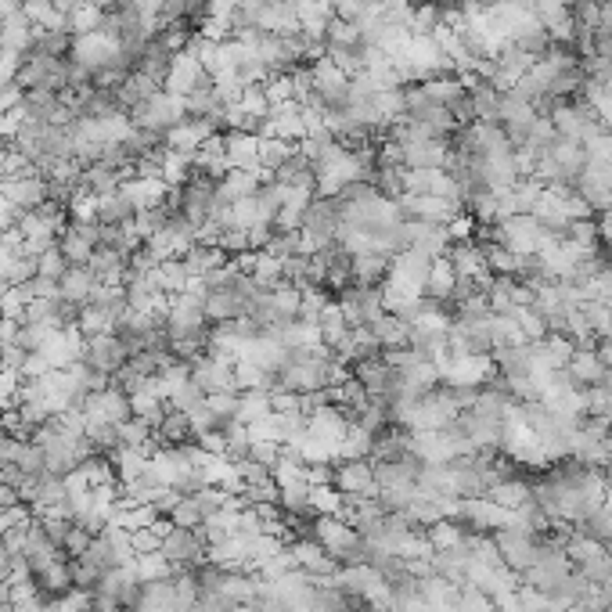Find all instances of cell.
Listing matches in <instances>:
<instances>
[{
    "mask_svg": "<svg viewBox=\"0 0 612 612\" xmlns=\"http://www.w3.org/2000/svg\"><path fill=\"white\" fill-rule=\"evenodd\" d=\"M198 296H202V306L213 324L224 321H238V317H249L252 303L260 296V285L249 274V267L238 260L224 263L220 270H213L202 285H198Z\"/></svg>",
    "mask_w": 612,
    "mask_h": 612,
    "instance_id": "2",
    "label": "cell"
},
{
    "mask_svg": "<svg viewBox=\"0 0 612 612\" xmlns=\"http://www.w3.org/2000/svg\"><path fill=\"white\" fill-rule=\"evenodd\" d=\"M515 324L522 328V335H526V342H540L544 335H548V324H544V317L537 314V306H515L512 310Z\"/></svg>",
    "mask_w": 612,
    "mask_h": 612,
    "instance_id": "32",
    "label": "cell"
},
{
    "mask_svg": "<svg viewBox=\"0 0 612 612\" xmlns=\"http://www.w3.org/2000/svg\"><path fill=\"white\" fill-rule=\"evenodd\" d=\"M54 8H58L65 18H69V15H76V11L90 8V0H54Z\"/></svg>",
    "mask_w": 612,
    "mask_h": 612,
    "instance_id": "36",
    "label": "cell"
},
{
    "mask_svg": "<svg viewBox=\"0 0 612 612\" xmlns=\"http://www.w3.org/2000/svg\"><path fill=\"white\" fill-rule=\"evenodd\" d=\"M130 360V346L119 339L116 332H105V335H83V350H80V364L94 368L98 375L105 378H116L119 371L126 368Z\"/></svg>",
    "mask_w": 612,
    "mask_h": 612,
    "instance_id": "9",
    "label": "cell"
},
{
    "mask_svg": "<svg viewBox=\"0 0 612 612\" xmlns=\"http://www.w3.org/2000/svg\"><path fill=\"white\" fill-rule=\"evenodd\" d=\"M486 497H490L494 504H501V508H508V512H515V508H522V504L533 497V483L530 479L508 476V479H501V483H497Z\"/></svg>",
    "mask_w": 612,
    "mask_h": 612,
    "instance_id": "27",
    "label": "cell"
},
{
    "mask_svg": "<svg viewBox=\"0 0 612 612\" xmlns=\"http://www.w3.org/2000/svg\"><path fill=\"white\" fill-rule=\"evenodd\" d=\"M483 242H497V245H504V249L519 252V256H537V252H544L551 242H558V238L544 231V224H540L533 213H515V216H508V220L490 224V231L483 234Z\"/></svg>",
    "mask_w": 612,
    "mask_h": 612,
    "instance_id": "5",
    "label": "cell"
},
{
    "mask_svg": "<svg viewBox=\"0 0 612 612\" xmlns=\"http://www.w3.org/2000/svg\"><path fill=\"white\" fill-rule=\"evenodd\" d=\"M404 209L407 220H422V224H450L454 216H461V202L440 195H400L396 198Z\"/></svg>",
    "mask_w": 612,
    "mask_h": 612,
    "instance_id": "19",
    "label": "cell"
},
{
    "mask_svg": "<svg viewBox=\"0 0 612 612\" xmlns=\"http://www.w3.org/2000/svg\"><path fill=\"white\" fill-rule=\"evenodd\" d=\"M472 112H476V123H497V116H501V90H494L490 83H479L472 90Z\"/></svg>",
    "mask_w": 612,
    "mask_h": 612,
    "instance_id": "30",
    "label": "cell"
},
{
    "mask_svg": "<svg viewBox=\"0 0 612 612\" xmlns=\"http://www.w3.org/2000/svg\"><path fill=\"white\" fill-rule=\"evenodd\" d=\"M587 4H598V0H566V8H587Z\"/></svg>",
    "mask_w": 612,
    "mask_h": 612,
    "instance_id": "37",
    "label": "cell"
},
{
    "mask_svg": "<svg viewBox=\"0 0 612 612\" xmlns=\"http://www.w3.org/2000/svg\"><path fill=\"white\" fill-rule=\"evenodd\" d=\"M566 612H594V609H587V605L576 602V605H566Z\"/></svg>",
    "mask_w": 612,
    "mask_h": 612,
    "instance_id": "38",
    "label": "cell"
},
{
    "mask_svg": "<svg viewBox=\"0 0 612 612\" xmlns=\"http://www.w3.org/2000/svg\"><path fill=\"white\" fill-rule=\"evenodd\" d=\"M332 486L346 501H364V497H378L375 465L371 458H342L332 465Z\"/></svg>",
    "mask_w": 612,
    "mask_h": 612,
    "instance_id": "11",
    "label": "cell"
},
{
    "mask_svg": "<svg viewBox=\"0 0 612 612\" xmlns=\"http://www.w3.org/2000/svg\"><path fill=\"white\" fill-rule=\"evenodd\" d=\"M22 98H26V87H22L18 80L0 83V116H4V112H15V108H22Z\"/></svg>",
    "mask_w": 612,
    "mask_h": 612,
    "instance_id": "34",
    "label": "cell"
},
{
    "mask_svg": "<svg viewBox=\"0 0 612 612\" xmlns=\"http://www.w3.org/2000/svg\"><path fill=\"white\" fill-rule=\"evenodd\" d=\"M454 288H458V274H454L450 260L443 256V260L432 263V274L425 281V299H432V303H450Z\"/></svg>",
    "mask_w": 612,
    "mask_h": 612,
    "instance_id": "26",
    "label": "cell"
},
{
    "mask_svg": "<svg viewBox=\"0 0 612 612\" xmlns=\"http://www.w3.org/2000/svg\"><path fill=\"white\" fill-rule=\"evenodd\" d=\"M98 234H101V227L94 224V220L72 216V220H65L62 234H58V249L65 252V260H69L72 267H87L94 249H98Z\"/></svg>",
    "mask_w": 612,
    "mask_h": 612,
    "instance_id": "16",
    "label": "cell"
},
{
    "mask_svg": "<svg viewBox=\"0 0 612 612\" xmlns=\"http://www.w3.org/2000/svg\"><path fill=\"white\" fill-rule=\"evenodd\" d=\"M342 220H339V202L335 195H317L310 198V206L303 213V224H299V234H303V245L310 252L324 249V245L339 242Z\"/></svg>",
    "mask_w": 612,
    "mask_h": 612,
    "instance_id": "7",
    "label": "cell"
},
{
    "mask_svg": "<svg viewBox=\"0 0 612 612\" xmlns=\"http://www.w3.org/2000/svg\"><path fill=\"white\" fill-rule=\"evenodd\" d=\"M98 281H94V274H90L87 267H69L65 270V278L58 281V296L69 299L72 306H87L90 299H94V292H98Z\"/></svg>",
    "mask_w": 612,
    "mask_h": 612,
    "instance_id": "24",
    "label": "cell"
},
{
    "mask_svg": "<svg viewBox=\"0 0 612 612\" xmlns=\"http://www.w3.org/2000/svg\"><path fill=\"white\" fill-rule=\"evenodd\" d=\"M224 148H227V166H231V170L263 173L260 170V137H256V134L227 130V134H224Z\"/></svg>",
    "mask_w": 612,
    "mask_h": 612,
    "instance_id": "20",
    "label": "cell"
},
{
    "mask_svg": "<svg viewBox=\"0 0 612 612\" xmlns=\"http://www.w3.org/2000/svg\"><path fill=\"white\" fill-rule=\"evenodd\" d=\"M209 83H213V76L206 72V65L198 62L191 51H180L170 62V72H166V83H162V87L170 90V94H177V98H191L195 90L209 87Z\"/></svg>",
    "mask_w": 612,
    "mask_h": 612,
    "instance_id": "17",
    "label": "cell"
},
{
    "mask_svg": "<svg viewBox=\"0 0 612 612\" xmlns=\"http://www.w3.org/2000/svg\"><path fill=\"white\" fill-rule=\"evenodd\" d=\"M587 170V155L584 144L566 141V137H555L551 148L544 155H537V166H533V177L544 180L548 188H576V180L584 177Z\"/></svg>",
    "mask_w": 612,
    "mask_h": 612,
    "instance_id": "4",
    "label": "cell"
},
{
    "mask_svg": "<svg viewBox=\"0 0 612 612\" xmlns=\"http://www.w3.org/2000/svg\"><path fill=\"white\" fill-rule=\"evenodd\" d=\"M335 303H339V310L346 314V321L353 328H368V324H375L378 317L386 314L382 285H360V281H353L350 288H342L339 296H335Z\"/></svg>",
    "mask_w": 612,
    "mask_h": 612,
    "instance_id": "10",
    "label": "cell"
},
{
    "mask_svg": "<svg viewBox=\"0 0 612 612\" xmlns=\"http://www.w3.org/2000/svg\"><path fill=\"white\" fill-rule=\"evenodd\" d=\"M69 267L72 263L65 260V252L58 249V245H54V249H44L40 256H36V278H47V281H54V285L65 278V270Z\"/></svg>",
    "mask_w": 612,
    "mask_h": 612,
    "instance_id": "31",
    "label": "cell"
},
{
    "mask_svg": "<svg viewBox=\"0 0 612 612\" xmlns=\"http://www.w3.org/2000/svg\"><path fill=\"white\" fill-rule=\"evenodd\" d=\"M598 242L609 249V256H612V206L605 209L602 213V220H598Z\"/></svg>",
    "mask_w": 612,
    "mask_h": 612,
    "instance_id": "35",
    "label": "cell"
},
{
    "mask_svg": "<svg viewBox=\"0 0 612 612\" xmlns=\"http://www.w3.org/2000/svg\"><path fill=\"white\" fill-rule=\"evenodd\" d=\"M299 533L314 540L335 566H360L368 555V540L360 537V530H353L342 515H310L299 526Z\"/></svg>",
    "mask_w": 612,
    "mask_h": 612,
    "instance_id": "3",
    "label": "cell"
},
{
    "mask_svg": "<svg viewBox=\"0 0 612 612\" xmlns=\"http://www.w3.org/2000/svg\"><path fill=\"white\" fill-rule=\"evenodd\" d=\"M216 130L206 123V119H195V116H184L177 126H173L170 134H166V148H173V152H191L195 155L202 144L213 137Z\"/></svg>",
    "mask_w": 612,
    "mask_h": 612,
    "instance_id": "23",
    "label": "cell"
},
{
    "mask_svg": "<svg viewBox=\"0 0 612 612\" xmlns=\"http://www.w3.org/2000/svg\"><path fill=\"white\" fill-rule=\"evenodd\" d=\"M454 519H458L468 533H497V530H504V526H512V512L501 508V504H494L490 497H465V501H458Z\"/></svg>",
    "mask_w": 612,
    "mask_h": 612,
    "instance_id": "15",
    "label": "cell"
},
{
    "mask_svg": "<svg viewBox=\"0 0 612 612\" xmlns=\"http://www.w3.org/2000/svg\"><path fill=\"white\" fill-rule=\"evenodd\" d=\"M0 317H4V296H0Z\"/></svg>",
    "mask_w": 612,
    "mask_h": 612,
    "instance_id": "39",
    "label": "cell"
},
{
    "mask_svg": "<svg viewBox=\"0 0 612 612\" xmlns=\"http://www.w3.org/2000/svg\"><path fill=\"white\" fill-rule=\"evenodd\" d=\"M155 551L166 558V566L170 569H184V573H188V569L209 562V537H206V530H188V526L166 522Z\"/></svg>",
    "mask_w": 612,
    "mask_h": 612,
    "instance_id": "6",
    "label": "cell"
},
{
    "mask_svg": "<svg viewBox=\"0 0 612 612\" xmlns=\"http://www.w3.org/2000/svg\"><path fill=\"white\" fill-rule=\"evenodd\" d=\"M566 375L573 378L580 389H594L598 382H605L609 368H605V360L598 357L594 346H576L573 357H569V364H566Z\"/></svg>",
    "mask_w": 612,
    "mask_h": 612,
    "instance_id": "21",
    "label": "cell"
},
{
    "mask_svg": "<svg viewBox=\"0 0 612 612\" xmlns=\"http://www.w3.org/2000/svg\"><path fill=\"white\" fill-rule=\"evenodd\" d=\"M458 612H497V605L483 591H476V587H461Z\"/></svg>",
    "mask_w": 612,
    "mask_h": 612,
    "instance_id": "33",
    "label": "cell"
},
{
    "mask_svg": "<svg viewBox=\"0 0 612 612\" xmlns=\"http://www.w3.org/2000/svg\"><path fill=\"white\" fill-rule=\"evenodd\" d=\"M0 195L8 198L18 213H33V209H40L44 202H51V180H47V173H40V170L18 173V177H11V180H0Z\"/></svg>",
    "mask_w": 612,
    "mask_h": 612,
    "instance_id": "14",
    "label": "cell"
},
{
    "mask_svg": "<svg viewBox=\"0 0 612 612\" xmlns=\"http://www.w3.org/2000/svg\"><path fill=\"white\" fill-rule=\"evenodd\" d=\"M184 116H188L184 98H177V94H170V90L162 87L159 94H152V98L141 101V105L130 112V123H134L137 130H152V134L166 137Z\"/></svg>",
    "mask_w": 612,
    "mask_h": 612,
    "instance_id": "8",
    "label": "cell"
},
{
    "mask_svg": "<svg viewBox=\"0 0 612 612\" xmlns=\"http://www.w3.org/2000/svg\"><path fill=\"white\" fill-rule=\"evenodd\" d=\"M292 152H296V144L285 141V137H260V170L263 173L281 170Z\"/></svg>",
    "mask_w": 612,
    "mask_h": 612,
    "instance_id": "29",
    "label": "cell"
},
{
    "mask_svg": "<svg viewBox=\"0 0 612 612\" xmlns=\"http://www.w3.org/2000/svg\"><path fill=\"white\" fill-rule=\"evenodd\" d=\"M368 332L375 335L378 346L389 353V350H404L407 339H411V324H407L400 314H393V310H386L375 324H368Z\"/></svg>",
    "mask_w": 612,
    "mask_h": 612,
    "instance_id": "25",
    "label": "cell"
},
{
    "mask_svg": "<svg viewBox=\"0 0 612 612\" xmlns=\"http://www.w3.org/2000/svg\"><path fill=\"white\" fill-rule=\"evenodd\" d=\"M440 26H443V4L422 0V4L411 8V18H407V33L411 36H436Z\"/></svg>",
    "mask_w": 612,
    "mask_h": 612,
    "instance_id": "28",
    "label": "cell"
},
{
    "mask_svg": "<svg viewBox=\"0 0 612 612\" xmlns=\"http://www.w3.org/2000/svg\"><path fill=\"white\" fill-rule=\"evenodd\" d=\"M83 422H105V425H126L134 418V400L130 393L112 382V386L98 389V393L87 396V404H83Z\"/></svg>",
    "mask_w": 612,
    "mask_h": 612,
    "instance_id": "13",
    "label": "cell"
},
{
    "mask_svg": "<svg viewBox=\"0 0 612 612\" xmlns=\"http://www.w3.org/2000/svg\"><path fill=\"white\" fill-rule=\"evenodd\" d=\"M191 378H195L198 386L206 389V396H213V393H238V378H234V357L213 350V346H209V350L202 353L195 364H191Z\"/></svg>",
    "mask_w": 612,
    "mask_h": 612,
    "instance_id": "12",
    "label": "cell"
},
{
    "mask_svg": "<svg viewBox=\"0 0 612 612\" xmlns=\"http://www.w3.org/2000/svg\"><path fill=\"white\" fill-rule=\"evenodd\" d=\"M267 177H274V180H281L285 188H306V191H317V170H314V159L303 152L296 144V152L288 155L285 159V166L281 170H274V173H267Z\"/></svg>",
    "mask_w": 612,
    "mask_h": 612,
    "instance_id": "22",
    "label": "cell"
},
{
    "mask_svg": "<svg viewBox=\"0 0 612 612\" xmlns=\"http://www.w3.org/2000/svg\"><path fill=\"white\" fill-rule=\"evenodd\" d=\"M346 378H350L346 360L328 350V346H321V342L317 346H288L278 371H274L270 393H292V396L321 393V389H339Z\"/></svg>",
    "mask_w": 612,
    "mask_h": 612,
    "instance_id": "1",
    "label": "cell"
},
{
    "mask_svg": "<svg viewBox=\"0 0 612 612\" xmlns=\"http://www.w3.org/2000/svg\"><path fill=\"white\" fill-rule=\"evenodd\" d=\"M540 540L544 537H533V533L519 530V526H504V530L494 533V544H497V551H501V562L508 569H515V573H526V569H530Z\"/></svg>",
    "mask_w": 612,
    "mask_h": 612,
    "instance_id": "18",
    "label": "cell"
}]
</instances>
